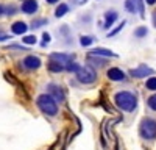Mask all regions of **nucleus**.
<instances>
[{
	"label": "nucleus",
	"mask_w": 156,
	"mask_h": 150,
	"mask_svg": "<svg viewBox=\"0 0 156 150\" xmlns=\"http://www.w3.org/2000/svg\"><path fill=\"white\" fill-rule=\"evenodd\" d=\"M114 100H115V105L119 106L120 109H123V111H133L137 106L136 95L133 92H128V91L117 92L115 97H114Z\"/></svg>",
	"instance_id": "f257e3e1"
},
{
	"label": "nucleus",
	"mask_w": 156,
	"mask_h": 150,
	"mask_svg": "<svg viewBox=\"0 0 156 150\" xmlns=\"http://www.w3.org/2000/svg\"><path fill=\"white\" fill-rule=\"evenodd\" d=\"M37 106L44 114L47 116H56L58 112V105H56V100L51 97L50 94H42L37 97Z\"/></svg>",
	"instance_id": "f03ea898"
},
{
	"label": "nucleus",
	"mask_w": 156,
	"mask_h": 150,
	"mask_svg": "<svg viewBox=\"0 0 156 150\" xmlns=\"http://www.w3.org/2000/svg\"><path fill=\"white\" fill-rule=\"evenodd\" d=\"M140 136L144 138V139H154L156 138V120L147 117L140 122Z\"/></svg>",
	"instance_id": "7ed1b4c3"
},
{
	"label": "nucleus",
	"mask_w": 156,
	"mask_h": 150,
	"mask_svg": "<svg viewBox=\"0 0 156 150\" xmlns=\"http://www.w3.org/2000/svg\"><path fill=\"white\" fill-rule=\"evenodd\" d=\"M76 78L80 83H84V84H90V83H94L97 80V73L94 69H90L87 66L84 67H80L76 70Z\"/></svg>",
	"instance_id": "20e7f679"
},
{
	"label": "nucleus",
	"mask_w": 156,
	"mask_h": 150,
	"mask_svg": "<svg viewBox=\"0 0 156 150\" xmlns=\"http://www.w3.org/2000/svg\"><path fill=\"white\" fill-rule=\"evenodd\" d=\"M22 66H23L25 69H28V70H36L39 66H41V59H39L37 56L30 55V56H27V58H23Z\"/></svg>",
	"instance_id": "39448f33"
},
{
	"label": "nucleus",
	"mask_w": 156,
	"mask_h": 150,
	"mask_svg": "<svg viewBox=\"0 0 156 150\" xmlns=\"http://www.w3.org/2000/svg\"><path fill=\"white\" fill-rule=\"evenodd\" d=\"M147 75H153V69H150L147 66H139L137 69L131 70V77H134V78H144Z\"/></svg>",
	"instance_id": "423d86ee"
},
{
	"label": "nucleus",
	"mask_w": 156,
	"mask_h": 150,
	"mask_svg": "<svg viewBox=\"0 0 156 150\" xmlns=\"http://www.w3.org/2000/svg\"><path fill=\"white\" fill-rule=\"evenodd\" d=\"M106 75H108V78L112 80V81H122V80H125V73L120 69H117V67H111Z\"/></svg>",
	"instance_id": "0eeeda50"
},
{
	"label": "nucleus",
	"mask_w": 156,
	"mask_h": 150,
	"mask_svg": "<svg viewBox=\"0 0 156 150\" xmlns=\"http://www.w3.org/2000/svg\"><path fill=\"white\" fill-rule=\"evenodd\" d=\"M48 91H50V95L53 97L56 102H62V100H64V92H62V89H61L59 86L50 84V86H48Z\"/></svg>",
	"instance_id": "6e6552de"
},
{
	"label": "nucleus",
	"mask_w": 156,
	"mask_h": 150,
	"mask_svg": "<svg viewBox=\"0 0 156 150\" xmlns=\"http://www.w3.org/2000/svg\"><path fill=\"white\" fill-rule=\"evenodd\" d=\"M22 11L27 12V14H34L37 11V2L36 0H25L22 3Z\"/></svg>",
	"instance_id": "1a4fd4ad"
},
{
	"label": "nucleus",
	"mask_w": 156,
	"mask_h": 150,
	"mask_svg": "<svg viewBox=\"0 0 156 150\" xmlns=\"http://www.w3.org/2000/svg\"><path fill=\"white\" fill-rule=\"evenodd\" d=\"M27 30H28V27H27V23H25V22H14L11 25V31L14 34H23Z\"/></svg>",
	"instance_id": "9d476101"
},
{
	"label": "nucleus",
	"mask_w": 156,
	"mask_h": 150,
	"mask_svg": "<svg viewBox=\"0 0 156 150\" xmlns=\"http://www.w3.org/2000/svg\"><path fill=\"white\" fill-rule=\"evenodd\" d=\"M50 59H55V61H58V62H61V64L66 66L69 61H72V56L70 55H64V53H51Z\"/></svg>",
	"instance_id": "9b49d317"
},
{
	"label": "nucleus",
	"mask_w": 156,
	"mask_h": 150,
	"mask_svg": "<svg viewBox=\"0 0 156 150\" xmlns=\"http://www.w3.org/2000/svg\"><path fill=\"white\" fill-rule=\"evenodd\" d=\"M90 53L95 55V56H109V58H117V55H115L114 52H111V50H108V48H94Z\"/></svg>",
	"instance_id": "f8f14e48"
},
{
	"label": "nucleus",
	"mask_w": 156,
	"mask_h": 150,
	"mask_svg": "<svg viewBox=\"0 0 156 150\" xmlns=\"http://www.w3.org/2000/svg\"><path fill=\"white\" fill-rule=\"evenodd\" d=\"M115 19H117V12L115 11H108L105 14V28H109Z\"/></svg>",
	"instance_id": "ddd939ff"
},
{
	"label": "nucleus",
	"mask_w": 156,
	"mask_h": 150,
	"mask_svg": "<svg viewBox=\"0 0 156 150\" xmlns=\"http://www.w3.org/2000/svg\"><path fill=\"white\" fill-rule=\"evenodd\" d=\"M48 69H50L51 72H61V70H64V64H61V62H58V61H55V59H51V61L48 62Z\"/></svg>",
	"instance_id": "4468645a"
},
{
	"label": "nucleus",
	"mask_w": 156,
	"mask_h": 150,
	"mask_svg": "<svg viewBox=\"0 0 156 150\" xmlns=\"http://www.w3.org/2000/svg\"><path fill=\"white\" fill-rule=\"evenodd\" d=\"M125 9L128 12H136L137 11V0H125Z\"/></svg>",
	"instance_id": "2eb2a0df"
},
{
	"label": "nucleus",
	"mask_w": 156,
	"mask_h": 150,
	"mask_svg": "<svg viewBox=\"0 0 156 150\" xmlns=\"http://www.w3.org/2000/svg\"><path fill=\"white\" fill-rule=\"evenodd\" d=\"M67 11H69V6H67L66 3H61V5L56 8V11H55V16H56V17H62Z\"/></svg>",
	"instance_id": "dca6fc26"
},
{
	"label": "nucleus",
	"mask_w": 156,
	"mask_h": 150,
	"mask_svg": "<svg viewBox=\"0 0 156 150\" xmlns=\"http://www.w3.org/2000/svg\"><path fill=\"white\" fill-rule=\"evenodd\" d=\"M64 69H66V70H69V72H76L78 69H80V66H78L75 61H69L67 64L64 66Z\"/></svg>",
	"instance_id": "f3484780"
},
{
	"label": "nucleus",
	"mask_w": 156,
	"mask_h": 150,
	"mask_svg": "<svg viewBox=\"0 0 156 150\" xmlns=\"http://www.w3.org/2000/svg\"><path fill=\"white\" fill-rule=\"evenodd\" d=\"M89 62L97 64V66H105V61H103V59H98L95 55H90V56H89Z\"/></svg>",
	"instance_id": "a211bd4d"
},
{
	"label": "nucleus",
	"mask_w": 156,
	"mask_h": 150,
	"mask_svg": "<svg viewBox=\"0 0 156 150\" xmlns=\"http://www.w3.org/2000/svg\"><path fill=\"white\" fill-rule=\"evenodd\" d=\"M147 88L150 91H156V77H151L147 80Z\"/></svg>",
	"instance_id": "6ab92c4d"
},
{
	"label": "nucleus",
	"mask_w": 156,
	"mask_h": 150,
	"mask_svg": "<svg viewBox=\"0 0 156 150\" xmlns=\"http://www.w3.org/2000/svg\"><path fill=\"white\" fill-rule=\"evenodd\" d=\"M145 34H147V28H145V27H139V28L134 31V36H136V38H144Z\"/></svg>",
	"instance_id": "aec40b11"
},
{
	"label": "nucleus",
	"mask_w": 156,
	"mask_h": 150,
	"mask_svg": "<svg viewBox=\"0 0 156 150\" xmlns=\"http://www.w3.org/2000/svg\"><path fill=\"white\" fill-rule=\"evenodd\" d=\"M22 41H23L25 44H28V45H31V44H36V36H25Z\"/></svg>",
	"instance_id": "412c9836"
},
{
	"label": "nucleus",
	"mask_w": 156,
	"mask_h": 150,
	"mask_svg": "<svg viewBox=\"0 0 156 150\" xmlns=\"http://www.w3.org/2000/svg\"><path fill=\"white\" fill-rule=\"evenodd\" d=\"M148 106H150L153 111H156V94L151 95V97L148 98Z\"/></svg>",
	"instance_id": "4be33fe9"
},
{
	"label": "nucleus",
	"mask_w": 156,
	"mask_h": 150,
	"mask_svg": "<svg viewBox=\"0 0 156 150\" xmlns=\"http://www.w3.org/2000/svg\"><path fill=\"white\" fill-rule=\"evenodd\" d=\"M90 44H92V38H89V36L81 38V45H90Z\"/></svg>",
	"instance_id": "5701e85b"
},
{
	"label": "nucleus",
	"mask_w": 156,
	"mask_h": 150,
	"mask_svg": "<svg viewBox=\"0 0 156 150\" xmlns=\"http://www.w3.org/2000/svg\"><path fill=\"white\" fill-rule=\"evenodd\" d=\"M45 23H47L45 19H42V20H34V22L31 23V27H33V28H37V27H41V25H45Z\"/></svg>",
	"instance_id": "b1692460"
},
{
	"label": "nucleus",
	"mask_w": 156,
	"mask_h": 150,
	"mask_svg": "<svg viewBox=\"0 0 156 150\" xmlns=\"http://www.w3.org/2000/svg\"><path fill=\"white\" fill-rule=\"evenodd\" d=\"M123 25H125V22H122V23H120V25H119V27H117V28H115V30H112V31H111V33H109V34H108V36H114V34H117V33H119V31H120V30H122V28H123Z\"/></svg>",
	"instance_id": "393cba45"
},
{
	"label": "nucleus",
	"mask_w": 156,
	"mask_h": 150,
	"mask_svg": "<svg viewBox=\"0 0 156 150\" xmlns=\"http://www.w3.org/2000/svg\"><path fill=\"white\" fill-rule=\"evenodd\" d=\"M42 39H44V41H42V45H47V44L50 42V34H48V33H44V34H42Z\"/></svg>",
	"instance_id": "a878e982"
},
{
	"label": "nucleus",
	"mask_w": 156,
	"mask_h": 150,
	"mask_svg": "<svg viewBox=\"0 0 156 150\" xmlns=\"http://www.w3.org/2000/svg\"><path fill=\"white\" fill-rule=\"evenodd\" d=\"M6 11H8V14H11V16H12V14H14V11H16V8H14V6H11V8H8Z\"/></svg>",
	"instance_id": "bb28decb"
},
{
	"label": "nucleus",
	"mask_w": 156,
	"mask_h": 150,
	"mask_svg": "<svg viewBox=\"0 0 156 150\" xmlns=\"http://www.w3.org/2000/svg\"><path fill=\"white\" fill-rule=\"evenodd\" d=\"M9 36H6V34H0V41H6Z\"/></svg>",
	"instance_id": "cd10ccee"
},
{
	"label": "nucleus",
	"mask_w": 156,
	"mask_h": 150,
	"mask_svg": "<svg viewBox=\"0 0 156 150\" xmlns=\"http://www.w3.org/2000/svg\"><path fill=\"white\" fill-rule=\"evenodd\" d=\"M3 11H5V8H3L2 5H0V17H2V16H3Z\"/></svg>",
	"instance_id": "c85d7f7f"
},
{
	"label": "nucleus",
	"mask_w": 156,
	"mask_h": 150,
	"mask_svg": "<svg viewBox=\"0 0 156 150\" xmlns=\"http://www.w3.org/2000/svg\"><path fill=\"white\" fill-rule=\"evenodd\" d=\"M147 3H148V5H154L156 0H147Z\"/></svg>",
	"instance_id": "c756f323"
},
{
	"label": "nucleus",
	"mask_w": 156,
	"mask_h": 150,
	"mask_svg": "<svg viewBox=\"0 0 156 150\" xmlns=\"http://www.w3.org/2000/svg\"><path fill=\"white\" fill-rule=\"evenodd\" d=\"M153 23H154V27H156V12L153 14Z\"/></svg>",
	"instance_id": "7c9ffc66"
},
{
	"label": "nucleus",
	"mask_w": 156,
	"mask_h": 150,
	"mask_svg": "<svg viewBox=\"0 0 156 150\" xmlns=\"http://www.w3.org/2000/svg\"><path fill=\"white\" fill-rule=\"evenodd\" d=\"M58 0H47V3H56Z\"/></svg>",
	"instance_id": "2f4dec72"
}]
</instances>
